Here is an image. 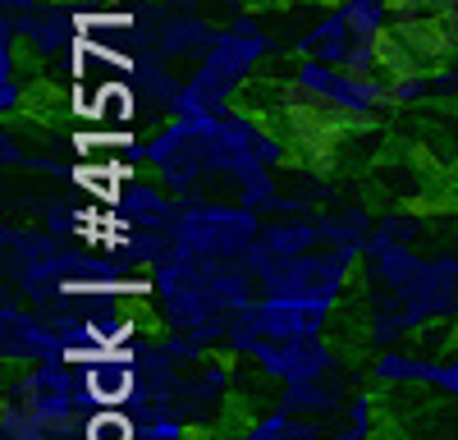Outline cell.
Wrapping results in <instances>:
<instances>
[{
  "mask_svg": "<svg viewBox=\"0 0 458 440\" xmlns=\"http://www.w3.org/2000/svg\"><path fill=\"white\" fill-rule=\"evenodd\" d=\"M92 436H97V440H129V427H124L120 418H106V422L92 427Z\"/></svg>",
  "mask_w": 458,
  "mask_h": 440,
  "instance_id": "6da1fadb",
  "label": "cell"
},
{
  "mask_svg": "<svg viewBox=\"0 0 458 440\" xmlns=\"http://www.w3.org/2000/svg\"><path fill=\"white\" fill-rule=\"evenodd\" d=\"M252 5H261V0H252Z\"/></svg>",
  "mask_w": 458,
  "mask_h": 440,
  "instance_id": "7a4b0ae2",
  "label": "cell"
}]
</instances>
